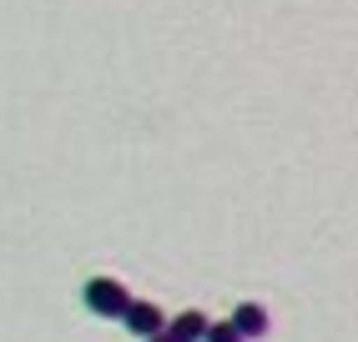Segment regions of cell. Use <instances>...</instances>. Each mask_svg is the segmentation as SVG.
I'll return each instance as SVG.
<instances>
[{
  "mask_svg": "<svg viewBox=\"0 0 358 342\" xmlns=\"http://www.w3.org/2000/svg\"><path fill=\"white\" fill-rule=\"evenodd\" d=\"M81 297H86V307L96 312V317H122V312L131 307V292L116 282V277H91Z\"/></svg>",
  "mask_w": 358,
  "mask_h": 342,
  "instance_id": "1",
  "label": "cell"
},
{
  "mask_svg": "<svg viewBox=\"0 0 358 342\" xmlns=\"http://www.w3.org/2000/svg\"><path fill=\"white\" fill-rule=\"evenodd\" d=\"M122 322H127V332H136V337H157V332L166 327V317H162L157 302H136V297H131V307L122 312Z\"/></svg>",
  "mask_w": 358,
  "mask_h": 342,
  "instance_id": "2",
  "label": "cell"
},
{
  "mask_svg": "<svg viewBox=\"0 0 358 342\" xmlns=\"http://www.w3.org/2000/svg\"><path fill=\"white\" fill-rule=\"evenodd\" d=\"M162 337H166V342H202V337H207V317L192 307V312L172 317V322L162 327Z\"/></svg>",
  "mask_w": 358,
  "mask_h": 342,
  "instance_id": "3",
  "label": "cell"
},
{
  "mask_svg": "<svg viewBox=\"0 0 358 342\" xmlns=\"http://www.w3.org/2000/svg\"><path fill=\"white\" fill-rule=\"evenodd\" d=\"M227 322L237 327V337H243V342H252V337H268V312H262L257 302H243V307H237V312L227 317Z\"/></svg>",
  "mask_w": 358,
  "mask_h": 342,
  "instance_id": "4",
  "label": "cell"
},
{
  "mask_svg": "<svg viewBox=\"0 0 358 342\" xmlns=\"http://www.w3.org/2000/svg\"><path fill=\"white\" fill-rule=\"evenodd\" d=\"M202 342H243V337H237L232 322H207V337Z\"/></svg>",
  "mask_w": 358,
  "mask_h": 342,
  "instance_id": "5",
  "label": "cell"
},
{
  "mask_svg": "<svg viewBox=\"0 0 358 342\" xmlns=\"http://www.w3.org/2000/svg\"><path fill=\"white\" fill-rule=\"evenodd\" d=\"M141 342H166V337H162V332H157V337H141Z\"/></svg>",
  "mask_w": 358,
  "mask_h": 342,
  "instance_id": "6",
  "label": "cell"
}]
</instances>
